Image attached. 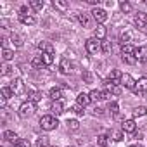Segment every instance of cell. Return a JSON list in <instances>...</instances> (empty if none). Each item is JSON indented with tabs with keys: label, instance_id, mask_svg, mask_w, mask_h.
I'll use <instances>...</instances> for the list:
<instances>
[{
	"label": "cell",
	"instance_id": "obj_1",
	"mask_svg": "<svg viewBox=\"0 0 147 147\" xmlns=\"http://www.w3.org/2000/svg\"><path fill=\"white\" fill-rule=\"evenodd\" d=\"M57 125H59V123H57L55 116L47 114V116H42V118H40V126H42V130H45V131H52V130H55Z\"/></svg>",
	"mask_w": 147,
	"mask_h": 147
},
{
	"label": "cell",
	"instance_id": "obj_2",
	"mask_svg": "<svg viewBox=\"0 0 147 147\" xmlns=\"http://www.w3.org/2000/svg\"><path fill=\"white\" fill-rule=\"evenodd\" d=\"M85 49H87L88 54L95 55V54H99V52L102 50V42L97 40V38H88V40L85 42Z\"/></svg>",
	"mask_w": 147,
	"mask_h": 147
},
{
	"label": "cell",
	"instance_id": "obj_3",
	"mask_svg": "<svg viewBox=\"0 0 147 147\" xmlns=\"http://www.w3.org/2000/svg\"><path fill=\"white\" fill-rule=\"evenodd\" d=\"M33 113H35V104H33L31 100H26V102H23V104L19 106V111H18V114H19L23 119L30 118Z\"/></svg>",
	"mask_w": 147,
	"mask_h": 147
},
{
	"label": "cell",
	"instance_id": "obj_4",
	"mask_svg": "<svg viewBox=\"0 0 147 147\" xmlns=\"http://www.w3.org/2000/svg\"><path fill=\"white\" fill-rule=\"evenodd\" d=\"M90 14H92V18L97 21V24H104V23L107 21V12H106L104 9H100V7H94Z\"/></svg>",
	"mask_w": 147,
	"mask_h": 147
},
{
	"label": "cell",
	"instance_id": "obj_5",
	"mask_svg": "<svg viewBox=\"0 0 147 147\" xmlns=\"http://www.w3.org/2000/svg\"><path fill=\"white\" fill-rule=\"evenodd\" d=\"M11 90L14 95H23L24 94V82L21 78H16L12 83H11Z\"/></svg>",
	"mask_w": 147,
	"mask_h": 147
},
{
	"label": "cell",
	"instance_id": "obj_6",
	"mask_svg": "<svg viewBox=\"0 0 147 147\" xmlns=\"http://www.w3.org/2000/svg\"><path fill=\"white\" fill-rule=\"evenodd\" d=\"M133 23H135V26L140 30V28H145L147 26V14L145 12H137L135 16H133Z\"/></svg>",
	"mask_w": 147,
	"mask_h": 147
},
{
	"label": "cell",
	"instance_id": "obj_7",
	"mask_svg": "<svg viewBox=\"0 0 147 147\" xmlns=\"http://www.w3.org/2000/svg\"><path fill=\"white\" fill-rule=\"evenodd\" d=\"M121 130L125 133H137V123L133 119H125L121 125Z\"/></svg>",
	"mask_w": 147,
	"mask_h": 147
},
{
	"label": "cell",
	"instance_id": "obj_8",
	"mask_svg": "<svg viewBox=\"0 0 147 147\" xmlns=\"http://www.w3.org/2000/svg\"><path fill=\"white\" fill-rule=\"evenodd\" d=\"M133 92H135L137 95L145 94V92H147V78H138V80H137V85H135V88H133Z\"/></svg>",
	"mask_w": 147,
	"mask_h": 147
},
{
	"label": "cell",
	"instance_id": "obj_9",
	"mask_svg": "<svg viewBox=\"0 0 147 147\" xmlns=\"http://www.w3.org/2000/svg\"><path fill=\"white\" fill-rule=\"evenodd\" d=\"M71 67H73L71 61H69L67 57H62L61 62H59V71L62 73V75H69V73H71Z\"/></svg>",
	"mask_w": 147,
	"mask_h": 147
},
{
	"label": "cell",
	"instance_id": "obj_10",
	"mask_svg": "<svg viewBox=\"0 0 147 147\" xmlns=\"http://www.w3.org/2000/svg\"><path fill=\"white\" fill-rule=\"evenodd\" d=\"M76 19H78V23H80L83 28H90V24H92V18H90L87 12H78V14H76Z\"/></svg>",
	"mask_w": 147,
	"mask_h": 147
},
{
	"label": "cell",
	"instance_id": "obj_11",
	"mask_svg": "<svg viewBox=\"0 0 147 147\" xmlns=\"http://www.w3.org/2000/svg\"><path fill=\"white\" fill-rule=\"evenodd\" d=\"M135 59L138 61V62H147V47H137L135 49Z\"/></svg>",
	"mask_w": 147,
	"mask_h": 147
},
{
	"label": "cell",
	"instance_id": "obj_12",
	"mask_svg": "<svg viewBox=\"0 0 147 147\" xmlns=\"http://www.w3.org/2000/svg\"><path fill=\"white\" fill-rule=\"evenodd\" d=\"M121 85L125 87V88H130V90H133L135 88V85H137V82L131 78V75H123V78H121Z\"/></svg>",
	"mask_w": 147,
	"mask_h": 147
},
{
	"label": "cell",
	"instance_id": "obj_13",
	"mask_svg": "<svg viewBox=\"0 0 147 147\" xmlns=\"http://www.w3.org/2000/svg\"><path fill=\"white\" fill-rule=\"evenodd\" d=\"M106 35H107V30H106V26L104 24H97V28L94 30V38H97V40H106Z\"/></svg>",
	"mask_w": 147,
	"mask_h": 147
},
{
	"label": "cell",
	"instance_id": "obj_14",
	"mask_svg": "<svg viewBox=\"0 0 147 147\" xmlns=\"http://www.w3.org/2000/svg\"><path fill=\"white\" fill-rule=\"evenodd\" d=\"M121 78H123V73H121L119 69H113L107 80H109V82H113L114 85H119V83H121Z\"/></svg>",
	"mask_w": 147,
	"mask_h": 147
},
{
	"label": "cell",
	"instance_id": "obj_15",
	"mask_svg": "<svg viewBox=\"0 0 147 147\" xmlns=\"http://www.w3.org/2000/svg\"><path fill=\"white\" fill-rule=\"evenodd\" d=\"M90 102H92V99H90V94H83V92H82V94L76 97V104H80L82 107H87Z\"/></svg>",
	"mask_w": 147,
	"mask_h": 147
},
{
	"label": "cell",
	"instance_id": "obj_16",
	"mask_svg": "<svg viewBox=\"0 0 147 147\" xmlns=\"http://www.w3.org/2000/svg\"><path fill=\"white\" fill-rule=\"evenodd\" d=\"M50 111H52V114H54V116H59V114H62V113H64V106H62V102H61V100H55V102L52 104Z\"/></svg>",
	"mask_w": 147,
	"mask_h": 147
},
{
	"label": "cell",
	"instance_id": "obj_17",
	"mask_svg": "<svg viewBox=\"0 0 147 147\" xmlns=\"http://www.w3.org/2000/svg\"><path fill=\"white\" fill-rule=\"evenodd\" d=\"M121 43L123 45H131V42H133V31H125V33H121Z\"/></svg>",
	"mask_w": 147,
	"mask_h": 147
},
{
	"label": "cell",
	"instance_id": "obj_18",
	"mask_svg": "<svg viewBox=\"0 0 147 147\" xmlns=\"http://www.w3.org/2000/svg\"><path fill=\"white\" fill-rule=\"evenodd\" d=\"M104 85H106V90H107V92H111V94H114V95H119V94H121V88H119L118 85H114L113 82L107 80Z\"/></svg>",
	"mask_w": 147,
	"mask_h": 147
},
{
	"label": "cell",
	"instance_id": "obj_19",
	"mask_svg": "<svg viewBox=\"0 0 147 147\" xmlns=\"http://www.w3.org/2000/svg\"><path fill=\"white\" fill-rule=\"evenodd\" d=\"M4 140H7V142H11V144H16V142L19 140V137H18L12 130H5V131H4Z\"/></svg>",
	"mask_w": 147,
	"mask_h": 147
},
{
	"label": "cell",
	"instance_id": "obj_20",
	"mask_svg": "<svg viewBox=\"0 0 147 147\" xmlns=\"http://www.w3.org/2000/svg\"><path fill=\"white\" fill-rule=\"evenodd\" d=\"M49 95H50V99H52L54 102H55V100H61V97H62V90H61L59 87H54V88H50Z\"/></svg>",
	"mask_w": 147,
	"mask_h": 147
},
{
	"label": "cell",
	"instance_id": "obj_21",
	"mask_svg": "<svg viewBox=\"0 0 147 147\" xmlns=\"http://www.w3.org/2000/svg\"><path fill=\"white\" fill-rule=\"evenodd\" d=\"M52 4H54V7H55L57 11H62V12L69 9V4H67V2H64V0H54Z\"/></svg>",
	"mask_w": 147,
	"mask_h": 147
},
{
	"label": "cell",
	"instance_id": "obj_22",
	"mask_svg": "<svg viewBox=\"0 0 147 147\" xmlns=\"http://www.w3.org/2000/svg\"><path fill=\"white\" fill-rule=\"evenodd\" d=\"M97 144H99L100 147H107V145L111 144V137H109V135H99V137H97Z\"/></svg>",
	"mask_w": 147,
	"mask_h": 147
},
{
	"label": "cell",
	"instance_id": "obj_23",
	"mask_svg": "<svg viewBox=\"0 0 147 147\" xmlns=\"http://www.w3.org/2000/svg\"><path fill=\"white\" fill-rule=\"evenodd\" d=\"M19 21H21L23 24H26V26H33V24L36 23V19H35L33 16H19Z\"/></svg>",
	"mask_w": 147,
	"mask_h": 147
},
{
	"label": "cell",
	"instance_id": "obj_24",
	"mask_svg": "<svg viewBox=\"0 0 147 147\" xmlns=\"http://www.w3.org/2000/svg\"><path fill=\"white\" fill-rule=\"evenodd\" d=\"M11 42H12V45H14V47H18V49H19V47H23V43H24V42H23V38H21L18 33H12V35H11Z\"/></svg>",
	"mask_w": 147,
	"mask_h": 147
},
{
	"label": "cell",
	"instance_id": "obj_25",
	"mask_svg": "<svg viewBox=\"0 0 147 147\" xmlns=\"http://www.w3.org/2000/svg\"><path fill=\"white\" fill-rule=\"evenodd\" d=\"M38 49L42 50V54H43V52H52V54H54V47H52V43H49V42H40V43H38Z\"/></svg>",
	"mask_w": 147,
	"mask_h": 147
},
{
	"label": "cell",
	"instance_id": "obj_26",
	"mask_svg": "<svg viewBox=\"0 0 147 147\" xmlns=\"http://www.w3.org/2000/svg\"><path fill=\"white\" fill-rule=\"evenodd\" d=\"M113 140H116V142H121L123 138H125V131L123 130H114V131H111V135H109Z\"/></svg>",
	"mask_w": 147,
	"mask_h": 147
},
{
	"label": "cell",
	"instance_id": "obj_27",
	"mask_svg": "<svg viewBox=\"0 0 147 147\" xmlns=\"http://www.w3.org/2000/svg\"><path fill=\"white\" fill-rule=\"evenodd\" d=\"M42 59H43V64L45 66H50L54 62V54L52 52H43L42 54Z\"/></svg>",
	"mask_w": 147,
	"mask_h": 147
},
{
	"label": "cell",
	"instance_id": "obj_28",
	"mask_svg": "<svg viewBox=\"0 0 147 147\" xmlns=\"http://www.w3.org/2000/svg\"><path fill=\"white\" fill-rule=\"evenodd\" d=\"M82 80H83L85 83H92V82H94V75H92L88 69H83V73H82Z\"/></svg>",
	"mask_w": 147,
	"mask_h": 147
},
{
	"label": "cell",
	"instance_id": "obj_29",
	"mask_svg": "<svg viewBox=\"0 0 147 147\" xmlns=\"http://www.w3.org/2000/svg\"><path fill=\"white\" fill-rule=\"evenodd\" d=\"M31 66H33V67H36V69L43 67L45 64H43V59H42V55H36V57H33V59H31Z\"/></svg>",
	"mask_w": 147,
	"mask_h": 147
},
{
	"label": "cell",
	"instance_id": "obj_30",
	"mask_svg": "<svg viewBox=\"0 0 147 147\" xmlns=\"http://www.w3.org/2000/svg\"><path fill=\"white\" fill-rule=\"evenodd\" d=\"M107 111H109L113 116H118V113H119V106H118V102H109Z\"/></svg>",
	"mask_w": 147,
	"mask_h": 147
},
{
	"label": "cell",
	"instance_id": "obj_31",
	"mask_svg": "<svg viewBox=\"0 0 147 147\" xmlns=\"http://www.w3.org/2000/svg\"><path fill=\"white\" fill-rule=\"evenodd\" d=\"M119 9H121V12L128 14V12L131 11V4H130V2H126V0H121V2H119Z\"/></svg>",
	"mask_w": 147,
	"mask_h": 147
},
{
	"label": "cell",
	"instance_id": "obj_32",
	"mask_svg": "<svg viewBox=\"0 0 147 147\" xmlns=\"http://www.w3.org/2000/svg\"><path fill=\"white\" fill-rule=\"evenodd\" d=\"M121 61L126 62V64H135V62H137V59H135L133 54H125V55H121Z\"/></svg>",
	"mask_w": 147,
	"mask_h": 147
},
{
	"label": "cell",
	"instance_id": "obj_33",
	"mask_svg": "<svg viewBox=\"0 0 147 147\" xmlns=\"http://www.w3.org/2000/svg\"><path fill=\"white\" fill-rule=\"evenodd\" d=\"M30 100L35 104V102H40L42 100V92H36V90H33V92H30Z\"/></svg>",
	"mask_w": 147,
	"mask_h": 147
},
{
	"label": "cell",
	"instance_id": "obj_34",
	"mask_svg": "<svg viewBox=\"0 0 147 147\" xmlns=\"http://www.w3.org/2000/svg\"><path fill=\"white\" fill-rule=\"evenodd\" d=\"M145 114H147V107H144V106H138V107L133 109V116H135V118H138V116H145Z\"/></svg>",
	"mask_w": 147,
	"mask_h": 147
},
{
	"label": "cell",
	"instance_id": "obj_35",
	"mask_svg": "<svg viewBox=\"0 0 147 147\" xmlns=\"http://www.w3.org/2000/svg\"><path fill=\"white\" fill-rule=\"evenodd\" d=\"M30 5H31V9H35V11H42V9H43V0H31Z\"/></svg>",
	"mask_w": 147,
	"mask_h": 147
},
{
	"label": "cell",
	"instance_id": "obj_36",
	"mask_svg": "<svg viewBox=\"0 0 147 147\" xmlns=\"http://www.w3.org/2000/svg\"><path fill=\"white\" fill-rule=\"evenodd\" d=\"M67 128H69L71 131H76V130L80 128V123H78V119H67Z\"/></svg>",
	"mask_w": 147,
	"mask_h": 147
},
{
	"label": "cell",
	"instance_id": "obj_37",
	"mask_svg": "<svg viewBox=\"0 0 147 147\" xmlns=\"http://www.w3.org/2000/svg\"><path fill=\"white\" fill-rule=\"evenodd\" d=\"M90 99H92V102L102 100V92H100V90H92V92H90Z\"/></svg>",
	"mask_w": 147,
	"mask_h": 147
},
{
	"label": "cell",
	"instance_id": "obj_38",
	"mask_svg": "<svg viewBox=\"0 0 147 147\" xmlns=\"http://www.w3.org/2000/svg\"><path fill=\"white\" fill-rule=\"evenodd\" d=\"M19 16H31V5H21Z\"/></svg>",
	"mask_w": 147,
	"mask_h": 147
},
{
	"label": "cell",
	"instance_id": "obj_39",
	"mask_svg": "<svg viewBox=\"0 0 147 147\" xmlns=\"http://www.w3.org/2000/svg\"><path fill=\"white\" fill-rule=\"evenodd\" d=\"M125 54H135V47L133 45H123L121 47V55Z\"/></svg>",
	"mask_w": 147,
	"mask_h": 147
},
{
	"label": "cell",
	"instance_id": "obj_40",
	"mask_svg": "<svg viewBox=\"0 0 147 147\" xmlns=\"http://www.w3.org/2000/svg\"><path fill=\"white\" fill-rule=\"evenodd\" d=\"M2 57H4V61H12L14 52H12V50H9V49H4V50H2Z\"/></svg>",
	"mask_w": 147,
	"mask_h": 147
},
{
	"label": "cell",
	"instance_id": "obj_41",
	"mask_svg": "<svg viewBox=\"0 0 147 147\" xmlns=\"http://www.w3.org/2000/svg\"><path fill=\"white\" fill-rule=\"evenodd\" d=\"M0 95H2V97H5V99H9V97H12L14 94H12L11 87H4L2 90H0Z\"/></svg>",
	"mask_w": 147,
	"mask_h": 147
},
{
	"label": "cell",
	"instance_id": "obj_42",
	"mask_svg": "<svg viewBox=\"0 0 147 147\" xmlns=\"http://www.w3.org/2000/svg\"><path fill=\"white\" fill-rule=\"evenodd\" d=\"M36 145H38V147H50V145H49V137H40V138L36 140Z\"/></svg>",
	"mask_w": 147,
	"mask_h": 147
},
{
	"label": "cell",
	"instance_id": "obj_43",
	"mask_svg": "<svg viewBox=\"0 0 147 147\" xmlns=\"http://www.w3.org/2000/svg\"><path fill=\"white\" fill-rule=\"evenodd\" d=\"M12 147H31V144L28 140H24V138H19L16 144H12Z\"/></svg>",
	"mask_w": 147,
	"mask_h": 147
},
{
	"label": "cell",
	"instance_id": "obj_44",
	"mask_svg": "<svg viewBox=\"0 0 147 147\" xmlns=\"http://www.w3.org/2000/svg\"><path fill=\"white\" fill-rule=\"evenodd\" d=\"M111 49H113V47H111V42L102 40V52H104V54H109V52H111Z\"/></svg>",
	"mask_w": 147,
	"mask_h": 147
},
{
	"label": "cell",
	"instance_id": "obj_45",
	"mask_svg": "<svg viewBox=\"0 0 147 147\" xmlns=\"http://www.w3.org/2000/svg\"><path fill=\"white\" fill-rule=\"evenodd\" d=\"M73 111H75L78 116H83L85 114V107H82L80 104H76V106H73Z\"/></svg>",
	"mask_w": 147,
	"mask_h": 147
},
{
	"label": "cell",
	"instance_id": "obj_46",
	"mask_svg": "<svg viewBox=\"0 0 147 147\" xmlns=\"http://www.w3.org/2000/svg\"><path fill=\"white\" fill-rule=\"evenodd\" d=\"M111 92H107V90H102V100H107V99H111Z\"/></svg>",
	"mask_w": 147,
	"mask_h": 147
},
{
	"label": "cell",
	"instance_id": "obj_47",
	"mask_svg": "<svg viewBox=\"0 0 147 147\" xmlns=\"http://www.w3.org/2000/svg\"><path fill=\"white\" fill-rule=\"evenodd\" d=\"M0 26H2L4 30H7L9 28V21L7 19H0Z\"/></svg>",
	"mask_w": 147,
	"mask_h": 147
},
{
	"label": "cell",
	"instance_id": "obj_48",
	"mask_svg": "<svg viewBox=\"0 0 147 147\" xmlns=\"http://www.w3.org/2000/svg\"><path fill=\"white\" fill-rule=\"evenodd\" d=\"M9 73H11V67H9V66L5 64V66L2 67V75H9Z\"/></svg>",
	"mask_w": 147,
	"mask_h": 147
},
{
	"label": "cell",
	"instance_id": "obj_49",
	"mask_svg": "<svg viewBox=\"0 0 147 147\" xmlns=\"http://www.w3.org/2000/svg\"><path fill=\"white\" fill-rule=\"evenodd\" d=\"M87 2H88L90 5H95V7H99V4H100V0H87Z\"/></svg>",
	"mask_w": 147,
	"mask_h": 147
},
{
	"label": "cell",
	"instance_id": "obj_50",
	"mask_svg": "<svg viewBox=\"0 0 147 147\" xmlns=\"http://www.w3.org/2000/svg\"><path fill=\"white\" fill-rule=\"evenodd\" d=\"M5 104H7V99L0 95V106H2V107H5Z\"/></svg>",
	"mask_w": 147,
	"mask_h": 147
},
{
	"label": "cell",
	"instance_id": "obj_51",
	"mask_svg": "<svg viewBox=\"0 0 147 147\" xmlns=\"http://www.w3.org/2000/svg\"><path fill=\"white\" fill-rule=\"evenodd\" d=\"M94 114H95V116H97V114H102V109H99V107L94 109Z\"/></svg>",
	"mask_w": 147,
	"mask_h": 147
},
{
	"label": "cell",
	"instance_id": "obj_52",
	"mask_svg": "<svg viewBox=\"0 0 147 147\" xmlns=\"http://www.w3.org/2000/svg\"><path fill=\"white\" fill-rule=\"evenodd\" d=\"M67 147H76V145H67Z\"/></svg>",
	"mask_w": 147,
	"mask_h": 147
},
{
	"label": "cell",
	"instance_id": "obj_53",
	"mask_svg": "<svg viewBox=\"0 0 147 147\" xmlns=\"http://www.w3.org/2000/svg\"><path fill=\"white\" fill-rule=\"evenodd\" d=\"M128 147H137V145H128Z\"/></svg>",
	"mask_w": 147,
	"mask_h": 147
},
{
	"label": "cell",
	"instance_id": "obj_54",
	"mask_svg": "<svg viewBox=\"0 0 147 147\" xmlns=\"http://www.w3.org/2000/svg\"><path fill=\"white\" fill-rule=\"evenodd\" d=\"M137 147H144V145H137Z\"/></svg>",
	"mask_w": 147,
	"mask_h": 147
},
{
	"label": "cell",
	"instance_id": "obj_55",
	"mask_svg": "<svg viewBox=\"0 0 147 147\" xmlns=\"http://www.w3.org/2000/svg\"><path fill=\"white\" fill-rule=\"evenodd\" d=\"M52 147H54V145H52ZM55 147H57V145H55Z\"/></svg>",
	"mask_w": 147,
	"mask_h": 147
}]
</instances>
